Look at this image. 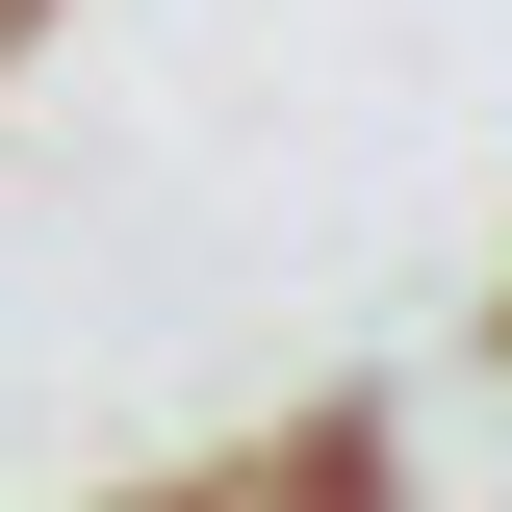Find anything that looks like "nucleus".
I'll return each mask as SVG.
<instances>
[]
</instances>
